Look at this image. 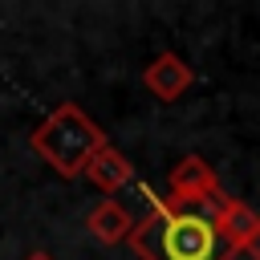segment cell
<instances>
[{
  "mask_svg": "<svg viewBox=\"0 0 260 260\" xmlns=\"http://www.w3.org/2000/svg\"><path fill=\"white\" fill-rule=\"evenodd\" d=\"M219 199H154L150 211L138 219L130 248L138 260H236L240 252L228 244L219 228Z\"/></svg>",
  "mask_w": 260,
  "mask_h": 260,
  "instance_id": "1",
  "label": "cell"
},
{
  "mask_svg": "<svg viewBox=\"0 0 260 260\" xmlns=\"http://www.w3.org/2000/svg\"><path fill=\"white\" fill-rule=\"evenodd\" d=\"M28 146H32L57 175L77 179V175H85V167L93 162V154H98L102 146H110V142H106V130H102L77 102H61V106L32 130Z\"/></svg>",
  "mask_w": 260,
  "mask_h": 260,
  "instance_id": "2",
  "label": "cell"
},
{
  "mask_svg": "<svg viewBox=\"0 0 260 260\" xmlns=\"http://www.w3.org/2000/svg\"><path fill=\"white\" fill-rule=\"evenodd\" d=\"M191 81H195V69H191L179 53H158V57L142 69V85H146L158 102L183 98V93L191 89Z\"/></svg>",
  "mask_w": 260,
  "mask_h": 260,
  "instance_id": "3",
  "label": "cell"
},
{
  "mask_svg": "<svg viewBox=\"0 0 260 260\" xmlns=\"http://www.w3.org/2000/svg\"><path fill=\"white\" fill-rule=\"evenodd\" d=\"M171 195L179 199H219V179L211 171V162H203L199 154H183L175 167H171Z\"/></svg>",
  "mask_w": 260,
  "mask_h": 260,
  "instance_id": "4",
  "label": "cell"
},
{
  "mask_svg": "<svg viewBox=\"0 0 260 260\" xmlns=\"http://www.w3.org/2000/svg\"><path fill=\"white\" fill-rule=\"evenodd\" d=\"M85 179L102 191V195H118L122 187H130L134 183V162L118 150V146H102L98 154H93V162L85 167Z\"/></svg>",
  "mask_w": 260,
  "mask_h": 260,
  "instance_id": "5",
  "label": "cell"
},
{
  "mask_svg": "<svg viewBox=\"0 0 260 260\" xmlns=\"http://www.w3.org/2000/svg\"><path fill=\"white\" fill-rule=\"evenodd\" d=\"M85 228H89V236H93L98 244H122V240L134 236L138 219H134L118 199H102V203L85 215Z\"/></svg>",
  "mask_w": 260,
  "mask_h": 260,
  "instance_id": "6",
  "label": "cell"
},
{
  "mask_svg": "<svg viewBox=\"0 0 260 260\" xmlns=\"http://www.w3.org/2000/svg\"><path fill=\"white\" fill-rule=\"evenodd\" d=\"M219 228H223V236H228V244L236 252H248L252 240L260 236V211H252L248 203H240V199L228 195L223 207H219Z\"/></svg>",
  "mask_w": 260,
  "mask_h": 260,
  "instance_id": "7",
  "label": "cell"
},
{
  "mask_svg": "<svg viewBox=\"0 0 260 260\" xmlns=\"http://www.w3.org/2000/svg\"><path fill=\"white\" fill-rule=\"evenodd\" d=\"M24 260H57V256H53V252H45V248H32Z\"/></svg>",
  "mask_w": 260,
  "mask_h": 260,
  "instance_id": "8",
  "label": "cell"
},
{
  "mask_svg": "<svg viewBox=\"0 0 260 260\" xmlns=\"http://www.w3.org/2000/svg\"><path fill=\"white\" fill-rule=\"evenodd\" d=\"M248 256H252V260H260V236L252 240V248H248Z\"/></svg>",
  "mask_w": 260,
  "mask_h": 260,
  "instance_id": "9",
  "label": "cell"
}]
</instances>
